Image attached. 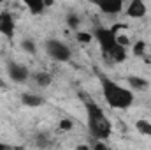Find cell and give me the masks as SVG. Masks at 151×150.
Returning <instances> with one entry per match:
<instances>
[{"instance_id":"obj_1","label":"cell","mask_w":151,"mask_h":150,"mask_svg":"<svg viewBox=\"0 0 151 150\" xmlns=\"http://www.w3.org/2000/svg\"><path fill=\"white\" fill-rule=\"evenodd\" d=\"M99 79L102 87V95L113 110H128L134 104V92L130 88L118 85L106 74H99Z\"/></svg>"},{"instance_id":"obj_2","label":"cell","mask_w":151,"mask_h":150,"mask_svg":"<svg viewBox=\"0 0 151 150\" xmlns=\"http://www.w3.org/2000/svg\"><path fill=\"white\" fill-rule=\"evenodd\" d=\"M84 108H86V125H88L90 134L97 141L109 140L113 134V124L107 118V115L102 111V108L93 101H86Z\"/></svg>"},{"instance_id":"obj_3","label":"cell","mask_w":151,"mask_h":150,"mask_svg":"<svg viewBox=\"0 0 151 150\" xmlns=\"http://www.w3.org/2000/svg\"><path fill=\"white\" fill-rule=\"evenodd\" d=\"M121 25H114L111 28L99 27V28L93 30V39H97V42H99V46H100V50H102L104 55H109L114 48L118 46L116 37H118V28Z\"/></svg>"},{"instance_id":"obj_4","label":"cell","mask_w":151,"mask_h":150,"mask_svg":"<svg viewBox=\"0 0 151 150\" xmlns=\"http://www.w3.org/2000/svg\"><path fill=\"white\" fill-rule=\"evenodd\" d=\"M44 48H46V53L49 55V58L55 62H69L70 60V55H72L70 48L65 42H62L60 39H47Z\"/></svg>"},{"instance_id":"obj_5","label":"cell","mask_w":151,"mask_h":150,"mask_svg":"<svg viewBox=\"0 0 151 150\" xmlns=\"http://www.w3.org/2000/svg\"><path fill=\"white\" fill-rule=\"evenodd\" d=\"M7 74L14 83H25L30 78V71H28L27 66H23L19 62H14V60H9L7 62Z\"/></svg>"},{"instance_id":"obj_6","label":"cell","mask_w":151,"mask_h":150,"mask_svg":"<svg viewBox=\"0 0 151 150\" xmlns=\"http://www.w3.org/2000/svg\"><path fill=\"white\" fill-rule=\"evenodd\" d=\"M16 34V23H14V16L7 11L0 12V36L7 39H12Z\"/></svg>"},{"instance_id":"obj_7","label":"cell","mask_w":151,"mask_h":150,"mask_svg":"<svg viewBox=\"0 0 151 150\" xmlns=\"http://www.w3.org/2000/svg\"><path fill=\"white\" fill-rule=\"evenodd\" d=\"M146 4L142 2V0H132L130 4H128V7H127V11H125V14L128 16V18H134V20H139V18H142V16H146Z\"/></svg>"},{"instance_id":"obj_8","label":"cell","mask_w":151,"mask_h":150,"mask_svg":"<svg viewBox=\"0 0 151 150\" xmlns=\"http://www.w3.org/2000/svg\"><path fill=\"white\" fill-rule=\"evenodd\" d=\"M97 7L104 12V14H119L123 11V2L121 0H106V2H97Z\"/></svg>"},{"instance_id":"obj_9","label":"cell","mask_w":151,"mask_h":150,"mask_svg":"<svg viewBox=\"0 0 151 150\" xmlns=\"http://www.w3.org/2000/svg\"><path fill=\"white\" fill-rule=\"evenodd\" d=\"M21 103L25 106H30V108H39L44 104V99L39 95V94H32V92H25L21 95Z\"/></svg>"},{"instance_id":"obj_10","label":"cell","mask_w":151,"mask_h":150,"mask_svg":"<svg viewBox=\"0 0 151 150\" xmlns=\"http://www.w3.org/2000/svg\"><path fill=\"white\" fill-rule=\"evenodd\" d=\"M127 83L132 87V90H146L150 87V81L144 78H139V76H128Z\"/></svg>"},{"instance_id":"obj_11","label":"cell","mask_w":151,"mask_h":150,"mask_svg":"<svg viewBox=\"0 0 151 150\" xmlns=\"http://www.w3.org/2000/svg\"><path fill=\"white\" fill-rule=\"evenodd\" d=\"M32 79L37 83V87H49L53 78H51L49 73H46V71H37V73L32 74Z\"/></svg>"},{"instance_id":"obj_12","label":"cell","mask_w":151,"mask_h":150,"mask_svg":"<svg viewBox=\"0 0 151 150\" xmlns=\"http://www.w3.org/2000/svg\"><path fill=\"white\" fill-rule=\"evenodd\" d=\"M25 5H27V9H28L32 14H40V12L46 9L47 4H46V2H40V0H28Z\"/></svg>"},{"instance_id":"obj_13","label":"cell","mask_w":151,"mask_h":150,"mask_svg":"<svg viewBox=\"0 0 151 150\" xmlns=\"http://www.w3.org/2000/svg\"><path fill=\"white\" fill-rule=\"evenodd\" d=\"M135 129H137L142 136L151 138V122H150V120H144V118L137 120V122H135Z\"/></svg>"},{"instance_id":"obj_14","label":"cell","mask_w":151,"mask_h":150,"mask_svg":"<svg viewBox=\"0 0 151 150\" xmlns=\"http://www.w3.org/2000/svg\"><path fill=\"white\" fill-rule=\"evenodd\" d=\"M51 136L47 134V133H39L37 136H35V145H37L39 149H47V147H51Z\"/></svg>"},{"instance_id":"obj_15","label":"cell","mask_w":151,"mask_h":150,"mask_svg":"<svg viewBox=\"0 0 151 150\" xmlns=\"http://www.w3.org/2000/svg\"><path fill=\"white\" fill-rule=\"evenodd\" d=\"M21 48H23L27 53H30V55H35V53H37V46H35V42H34L32 39H23V41H21Z\"/></svg>"},{"instance_id":"obj_16","label":"cell","mask_w":151,"mask_h":150,"mask_svg":"<svg viewBox=\"0 0 151 150\" xmlns=\"http://www.w3.org/2000/svg\"><path fill=\"white\" fill-rule=\"evenodd\" d=\"M67 25L70 27V28H79V16L74 14V12H69L67 14Z\"/></svg>"},{"instance_id":"obj_17","label":"cell","mask_w":151,"mask_h":150,"mask_svg":"<svg viewBox=\"0 0 151 150\" xmlns=\"http://www.w3.org/2000/svg\"><path fill=\"white\" fill-rule=\"evenodd\" d=\"M76 39H77L79 42L86 44V42H91V39H93V34H90V32H76Z\"/></svg>"},{"instance_id":"obj_18","label":"cell","mask_w":151,"mask_h":150,"mask_svg":"<svg viewBox=\"0 0 151 150\" xmlns=\"http://www.w3.org/2000/svg\"><path fill=\"white\" fill-rule=\"evenodd\" d=\"M142 51H144V42H137L135 48H134V53L135 55H142Z\"/></svg>"},{"instance_id":"obj_19","label":"cell","mask_w":151,"mask_h":150,"mask_svg":"<svg viewBox=\"0 0 151 150\" xmlns=\"http://www.w3.org/2000/svg\"><path fill=\"white\" fill-rule=\"evenodd\" d=\"M70 127H72V122H70V120H62V122H60V129L69 131Z\"/></svg>"},{"instance_id":"obj_20","label":"cell","mask_w":151,"mask_h":150,"mask_svg":"<svg viewBox=\"0 0 151 150\" xmlns=\"http://www.w3.org/2000/svg\"><path fill=\"white\" fill-rule=\"evenodd\" d=\"M93 150H107V147L104 145V141H97V143L93 145Z\"/></svg>"},{"instance_id":"obj_21","label":"cell","mask_w":151,"mask_h":150,"mask_svg":"<svg viewBox=\"0 0 151 150\" xmlns=\"http://www.w3.org/2000/svg\"><path fill=\"white\" fill-rule=\"evenodd\" d=\"M0 150H9V147H7V145H4V143H0Z\"/></svg>"},{"instance_id":"obj_22","label":"cell","mask_w":151,"mask_h":150,"mask_svg":"<svg viewBox=\"0 0 151 150\" xmlns=\"http://www.w3.org/2000/svg\"><path fill=\"white\" fill-rule=\"evenodd\" d=\"M4 87H5V81H4V79L0 78V88H4Z\"/></svg>"},{"instance_id":"obj_23","label":"cell","mask_w":151,"mask_h":150,"mask_svg":"<svg viewBox=\"0 0 151 150\" xmlns=\"http://www.w3.org/2000/svg\"><path fill=\"white\" fill-rule=\"evenodd\" d=\"M77 150H90L88 147H77Z\"/></svg>"},{"instance_id":"obj_24","label":"cell","mask_w":151,"mask_h":150,"mask_svg":"<svg viewBox=\"0 0 151 150\" xmlns=\"http://www.w3.org/2000/svg\"><path fill=\"white\" fill-rule=\"evenodd\" d=\"M0 5H2V2H0Z\"/></svg>"}]
</instances>
